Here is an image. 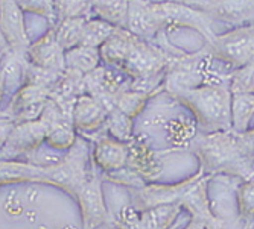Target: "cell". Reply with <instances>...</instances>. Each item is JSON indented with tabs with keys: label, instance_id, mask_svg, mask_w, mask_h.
<instances>
[{
	"label": "cell",
	"instance_id": "6da1fadb",
	"mask_svg": "<svg viewBox=\"0 0 254 229\" xmlns=\"http://www.w3.org/2000/svg\"><path fill=\"white\" fill-rule=\"evenodd\" d=\"M91 150L85 138L64 153L55 164H35L20 159H0V188L23 182L54 185L75 199L78 190L93 173Z\"/></svg>",
	"mask_w": 254,
	"mask_h": 229
},
{
	"label": "cell",
	"instance_id": "7a4b0ae2",
	"mask_svg": "<svg viewBox=\"0 0 254 229\" xmlns=\"http://www.w3.org/2000/svg\"><path fill=\"white\" fill-rule=\"evenodd\" d=\"M190 146L205 175H228L241 181L254 178V161L242 152L235 131L198 132Z\"/></svg>",
	"mask_w": 254,
	"mask_h": 229
},
{
	"label": "cell",
	"instance_id": "3957f363",
	"mask_svg": "<svg viewBox=\"0 0 254 229\" xmlns=\"http://www.w3.org/2000/svg\"><path fill=\"white\" fill-rule=\"evenodd\" d=\"M192 111L199 132L232 129V91L228 81L204 82L198 87L183 88L171 94Z\"/></svg>",
	"mask_w": 254,
	"mask_h": 229
},
{
	"label": "cell",
	"instance_id": "277c9868",
	"mask_svg": "<svg viewBox=\"0 0 254 229\" xmlns=\"http://www.w3.org/2000/svg\"><path fill=\"white\" fill-rule=\"evenodd\" d=\"M215 58L232 68H238L254 59V23L233 28L225 34H216L207 44Z\"/></svg>",
	"mask_w": 254,
	"mask_h": 229
},
{
	"label": "cell",
	"instance_id": "5b68a950",
	"mask_svg": "<svg viewBox=\"0 0 254 229\" xmlns=\"http://www.w3.org/2000/svg\"><path fill=\"white\" fill-rule=\"evenodd\" d=\"M152 9L166 29L169 28H190L199 32L207 44L212 43L216 37L213 32V20L204 11L189 6L186 3L177 2H151Z\"/></svg>",
	"mask_w": 254,
	"mask_h": 229
},
{
	"label": "cell",
	"instance_id": "8992f818",
	"mask_svg": "<svg viewBox=\"0 0 254 229\" xmlns=\"http://www.w3.org/2000/svg\"><path fill=\"white\" fill-rule=\"evenodd\" d=\"M205 173L199 169L195 175L183 179L175 184H148L138 190H128L131 197V205L137 211H143L157 205L163 203H180L183 196L186 194Z\"/></svg>",
	"mask_w": 254,
	"mask_h": 229
},
{
	"label": "cell",
	"instance_id": "52a82bcc",
	"mask_svg": "<svg viewBox=\"0 0 254 229\" xmlns=\"http://www.w3.org/2000/svg\"><path fill=\"white\" fill-rule=\"evenodd\" d=\"M181 211L180 203H163L143 211H137L129 203L119 210L116 225L119 229H171Z\"/></svg>",
	"mask_w": 254,
	"mask_h": 229
},
{
	"label": "cell",
	"instance_id": "ba28073f",
	"mask_svg": "<svg viewBox=\"0 0 254 229\" xmlns=\"http://www.w3.org/2000/svg\"><path fill=\"white\" fill-rule=\"evenodd\" d=\"M172 58L157 46L135 37L129 55L119 68L129 78H143L166 73Z\"/></svg>",
	"mask_w": 254,
	"mask_h": 229
},
{
	"label": "cell",
	"instance_id": "9c48e42d",
	"mask_svg": "<svg viewBox=\"0 0 254 229\" xmlns=\"http://www.w3.org/2000/svg\"><path fill=\"white\" fill-rule=\"evenodd\" d=\"M75 200L79 205L82 229H96L110 220V213L102 188V178L95 172L78 190Z\"/></svg>",
	"mask_w": 254,
	"mask_h": 229
},
{
	"label": "cell",
	"instance_id": "30bf717a",
	"mask_svg": "<svg viewBox=\"0 0 254 229\" xmlns=\"http://www.w3.org/2000/svg\"><path fill=\"white\" fill-rule=\"evenodd\" d=\"M48 125L43 119L15 123L5 147L0 150V159H15L21 155L35 153L46 141Z\"/></svg>",
	"mask_w": 254,
	"mask_h": 229
},
{
	"label": "cell",
	"instance_id": "8fae6325",
	"mask_svg": "<svg viewBox=\"0 0 254 229\" xmlns=\"http://www.w3.org/2000/svg\"><path fill=\"white\" fill-rule=\"evenodd\" d=\"M189 6H195L212 20H219L235 28L254 23V0H186Z\"/></svg>",
	"mask_w": 254,
	"mask_h": 229
},
{
	"label": "cell",
	"instance_id": "7c38bea8",
	"mask_svg": "<svg viewBox=\"0 0 254 229\" xmlns=\"http://www.w3.org/2000/svg\"><path fill=\"white\" fill-rule=\"evenodd\" d=\"M0 31L9 44V52L26 55L31 40L26 31L23 11L15 0H0Z\"/></svg>",
	"mask_w": 254,
	"mask_h": 229
},
{
	"label": "cell",
	"instance_id": "4fadbf2b",
	"mask_svg": "<svg viewBox=\"0 0 254 229\" xmlns=\"http://www.w3.org/2000/svg\"><path fill=\"white\" fill-rule=\"evenodd\" d=\"M26 58L31 65L52 73L65 72V52L61 49L55 38V31L51 28L41 38L31 43L26 52Z\"/></svg>",
	"mask_w": 254,
	"mask_h": 229
},
{
	"label": "cell",
	"instance_id": "5bb4252c",
	"mask_svg": "<svg viewBox=\"0 0 254 229\" xmlns=\"http://www.w3.org/2000/svg\"><path fill=\"white\" fill-rule=\"evenodd\" d=\"M127 29L151 44H154L160 34L168 31L157 18L149 0H129Z\"/></svg>",
	"mask_w": 254,
	"mask_h": 229
},
{
	"label": "cell",
	"instance_id": "9a60e30c",
	"mask_svg": "<svg viewBox=\"0 0 254 229\" xmlns=\"http://www.w3.org/2000/svg\"><path fill=\"white\" fill-rule=\"evenodd\" d=\"M209 178L210 175H204L196 184L183 196L180 205L183 210L190 213L192 219L201 220L207 229H222V223L213 216L210 210V199H209Z\"/></svg>",
	"mask_w": 254,
	"mask_h": 229
},
{
	"label": "cell",
	"instance_id": "2e32d148",
	"mask_svg": "<svg viewBox=\"0 0 254 229\" xmlns=\"http://www.w3.org/2000/svg\"><path fill=\"white\" fill-rule=\"evenodd\" d=\"M129 155L128 143L114 140L108 134L102 135L91 150V161L102 173H110L127 167Z\"/></svg>",
	"mask_w": 254,
	"mask_h": 229
},
{
	"label": "cell",
	"instance_id": "e0dca14e",
	"mask_svg": "<svg viewBox=\"0 0 254 229\" xmlns=\"http://www.w3.org/2000/svg\"><path fill=\"white\" fill-rule=\"evenodd\" d=\"M107 108L90 94L78 97L73 106V125L78 132H95L104 128L107 120Z\"/></svg>",
	"mask_w": 254,
	"mask_h": 229
},
{
	"label": "cell",
	"instance_id": "ac0fdd59",
	"mask_svg": "<svg viewBox=\"0 0 254 229\" xmlns=\"http://www.w3.org/2000/svg\"><path fill=\"white\" fill-rule=\"evenodd\" d=\"M134 40H135V35L131 34L127 28L114 29L110 38L99 47L102 64L119 70L131 52Z\"/></svg>",
	"mask_w": 254,
	"mask_h": 229
},
{
	"label": "cell",
	"instance_id": "d6986e66",
	"mask_svg": "<svg viewBox=\"0 0 254 229\" xmlns=\"http://www.w3.org/2000/svg\"><path fill=\"white\" fill-rule=\"evenodd\" d=\"M128 146H129V155H128L127 167L132 169L148 182H151L154 178H157L161 173L163 166L158 161L157 155L146 144L134 138L131 143H128Z\"/></svg>",
	"mask_w": 254,
	"mask_h": 229
},
{
	"label": "cell",
	"instance_id": "ffe728a7",
	"mask_svg": "<svg viewBox=\"0 0 254 229\" xmlns=\"http://www.w3.org/2000/svg\"><path fill=\"white\" fill-rule=\"evenodd\" d=\"M28 68H29V61L26 55H18L12 52H8L5 55L0 72L3 73L5 78L6 97L11 99L28 82Z\"/></svg>",
	"mask_w": 254,
	"mask_h": 229
},
{
	"label": "cell",
	"instance_id": "44dd1931",
	"mask_svg": "<svg viewBox=\"0 0 254 229\" xmlns=\"http://www.w3.org/2000/svg\"><path fill=\"white\" fill-rule=\"evenodd\" d=\"M129 0H93L90 3V17L101 18L114 28H127Z\"/></svg>",
	"mask_w": 254,
	"mask_h": 229
},
{
	"label": "cell",
	"instance_id": "7402d4cb",
	"mask_svg": "<svg viewBox=\"0 0 254 229\" xmlns=\"http://www.w3.org/2000/svg\"><path fill=\"white\" fill-rule=\"evenodd\" d=\"M51 88L46 87L43 84H37V82H26L23 85L17 93L11 97V103H9V111L15 117L18 112H21L23 109L35 106V105H41L46 103L51 96ZM12 117V119H14Z\"/></svg>",
	"mask_w": 254,
	"mask_h": 229
},
{
	"label": "cell",
	"instance_id": "603a6c76",
	"mask_svg": "<svg viewBox=\"0 0 254 229\" xmlns=\"http://www.w3.org/2000/svg\"><path fill=\"white\" fill-rule=\"evenodd\" d=\"M102 64L99 49L88 47V46H78V47L65 52V67L81 75L93 72Z\"/></svg>",
	"mask_w": 254,
	"mask_h": 229
},
{
	"label": "cell",
	"instance_id": "cb8c5ba5",
	"mask_svg": "<svg viewBox=\"0 0 254 229\" xmlns=\"http://www.w3.org/2000/svg\"><path fill=\"white\" fill-rule=\"evenodd\" d=\"M85 20H87L85 17L64 18L54 26L55 38L64 52H68L78 47V46H81Z\"/></svg>",
	"mask_w": 254,
	"mask_h": 229
},
{
	"label": "cell",
	"instance_id": "d4e9b609",
	"mask_svg": "<svg viewBox=\"0 0 254 229\" xmlns=\"http://www.w3.org/2000/svg\"><path fill=\"white\" fill-rule=\"evenodd\" d=\"M104 128L114 140H119L122 143H131L134 140V119L128 117L118 108L108 111Z\"/></svg>",
	"mask_w": 254,
	"mask_h": 229
},
{
	"label": "cell",
	"instance_id": "484cf974",
	"mask_svg": "<svg viewBox=\"0 0 254 229\" xmlns=\"http://www.w3.org/2000/svg\"><path fill=\"white\" fill-rule=\"evenodd\" d=\"M254 119V94H233L232 97V131L242 134L250 129Z\"/></svg>",
	"mask_w": 254,
	"mask_h": 229
},
{
	"label": "cell",
	"instance_id": "4316f807",
	"mask_svg": "<svg viewBox=\"0 0 254 229\" xmlns=\"http://www.w3.org/2000/svg\"><path fill=\"white\" fill-rule=\"evenodd\" d=\"M114 29L116 28L113 25H110V23H107L101 18L88 17L84 25L81 46H88V47L99 49L101 46L110 38V35L114 32Z\"/></svg>",
	"mask_w": 254,
	"mask_h": 229
},
{
	"label": "cell",
	"instance_id": "83f0119b",
	"mask_svg": "<svg viewBox=\"0 0 254 229\" xmlns=\"http://www.w3.org/2000/svg\"><path fill=\"white\" fill-rule=\"evenodd\" d=\"M232 94H254V59L233 68L228 76Z\"/></svg>",
	"mask_w": 254,
	"mask_h": 229
},
{
	"label": "cell",
	"instance_id": "f1b7e54d",
	"mask_svg": "<svg viewBox=\"0 0 254 229\" xmlns=\"http://www.w3.org/2000/svg\"><path fill=\"white\" fill-rule=\"evenodd\" d=\"M152 96L146 93H140V91H134L131 88L122 91L116 99V108L125 112L128 117L135 119L137 116H140L142 111L145 109L146 103L149 102Z\"/></svg>",
	"mask_w": 254,
	"mask_h": 229
},
{
	"label": "cell",
	"instance_id": "f546056e",
	"mask_svg": "<svg viewBox=\"0 0 254 229\" xmlns=\"http://www.w3.org/2000/svg\"><path fill=\"white\" fill-rule=\"evenodd\" d=\"M236 203L239 219L254 217V178L242 179L238 184Z\"/></svg>",
	"mask_w": 254,
	"mask_h": 229
},
{
	"label": "cell",
	"instance_id": "4dcf8cb0",
	"mask_svg": "<svg viewBox=\"0 0 254 229\" xmlns=\"http://www.w3.org/2000/svg\"><path fill=\"white\" fill-rule=\"evenodd\" d=\"M57 23L64 18L75 17H90V2L88 0H54Z\"/></svg>",
	"mask_w": 254,
	"mask_h": 229
},
{
	"label": "cell",
	"instance_id": "1f68e13d",
	"mask_svg": "<svg viewBox=\"0 0 254 229\" xmlns=\"http://www.w3.org/2000/svg\"><path fill=\"white\" fill-rule=\"evenodd\" d=\"M105 179L116 184L119 187H124L127 190H138L148 184V181L143 179L138 173H135L129 167H124L121 170H114L110 173H104Z\"/></svg>",
	"mask_w": 254,
	"mask_h": 229
},
{
	"label": "cell",
	"instance_id": "d6a6232c",
	"mask_svg": "<svg viewBox=\"0 0 254 229\" xmlns=\"http://www.w3.org/2000/svg\"><path fill=\"white\" fill-rule=\"evenodd\" d=\"M23 12H31L48 18L51 28L57 25V14L54 0H15Z\"/></svg>",
	"mask_w": 254,
	"mask_h": 229
},
{
	"label": "cell",
	"instance_id": "836d02e7",
	"mask_svg": "<svg viewBox=\"0 0 254 229\" xmlns=\"http://www.w3.org/2000/svg\"><path fill=\"white\" fill-rule=\"evenodd\" d=\"M238 140L242 152L254 161V128H250L245 132L238 134Z\"/></svg>",
	"mask_w": 254,
	"mask_h": 229
},
{
	"label": "cell",
	"instance_id": "e575fe53",
	"mask_svg": "<svg viewBox=\"0 0 254 229\" xmlns=\"http://www.w3.org/2000/svg\"><path fill=\"white\" fill-rule=\"evenodd\" d=\"M15 126V120L11 117H0V150H2Z\"/></svg>",
	"mask_w": 254,
	"mask_h": 229
},
{
	"label": "cell",
	"instance_id": "d590c367",
	"mask_svg": "<svg viewBox=\"0 0 254 229\" xmlns=\"http://www.w3.org/2000/svg\"><path fill=\"white\" fill-rule=\"evenodd\" d=\"M184 229H207L205 228V225L201 222V220H198V219H190V222L184 226Z\"/></svg>",
	"mask_w": 254,
	"mask_h": 229
},
{
	"label": "cell",
	"instance_id": "8d00e7d4",
	"mask_svg": "<svg viewBox=\"0 0 254 229\" xmlns=\"http://www.w3.org/2000/svg\"><path fill=\"white\" fill-rule=\"evenodd\" d=\"M6 97V88H5V78H3V73L0 72V106H2L3 100Z\"/></svg>",
	"mask_w": 254,
	"mask_h": 229
},
{
	"label": "cell",
	"instance_id": "74e56055",
	"mask_svg": "<svg viewBox=\"0 0 254 229\" xmlns=\"http://www.w3.org/2000/svg\"><path fill=\"white\" fill-rule=\"evenodd\" d=\"M0 52H2V53H8V52H9V44H8V41L5 40L2 31H0Z\"/></svg>",
	"mask_w": 254,
	"mask_h": 229
},
{
	"label": "cell",
	"instance_id": "f35d334b",
	"mask_svg": "<svg viewBox=\"0 0 254 229\" xmlns=\"http://www.w3.org/2000/svg\"><path fill=\"white\" fill-rule=\"evenodd\" d=\"M149 2H177V3H184L186 0H149Z\"/></svg>",
	"mask_w": 254,
	"mask_h": 229
},
{
	"label": "cell",
	"instance_id": "ab89813d",
	"mask_svg": "<svg viewBox=\"0 0 254 229\" xmlns=\"http://www.w3.org/2000/svg\"><path fill=\"white\" fill-rule=\"evenodd\" d=\"M5 55H6V53H2V52H0V68H2V64H3Z\"/></svg>",
	"mask_w": 254,
	"mask_h": 229
},
{
	"label": "cell",
	"instance_id": "60d3db41",
	"mask_svg": "<svg viewBox=\"0 0 254 229\" xmlns=\"http://www.w3.org/2000/svg\"><path fill=\"white\" fill-rule=\"evenodd\" d=\"M88 2H90V3H91V2H93V0H88Z\"/></svg>",
	"mask_w": 254,
	"mask_h": 229
}]
</instances>
